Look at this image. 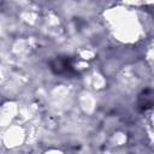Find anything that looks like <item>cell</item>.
Wrapping results in <instances>:
<instances>
[{"instance_id": "6da1fadb", "label": "cell", "mask_w": 154, "mask_h": 154, "mask_svg": "<svg viewBox=\"0 0 154 154\" xmlns=\"http://www.w3.org/2000/svg\"><path fill=\"white\" fill-rule=\"evenodd\" d=\"M52 69L57 72V73H67V71L71 69V65L69 64L67 59H61L58 58L53 64H52Z\"/></svg>"}]
</instances>
